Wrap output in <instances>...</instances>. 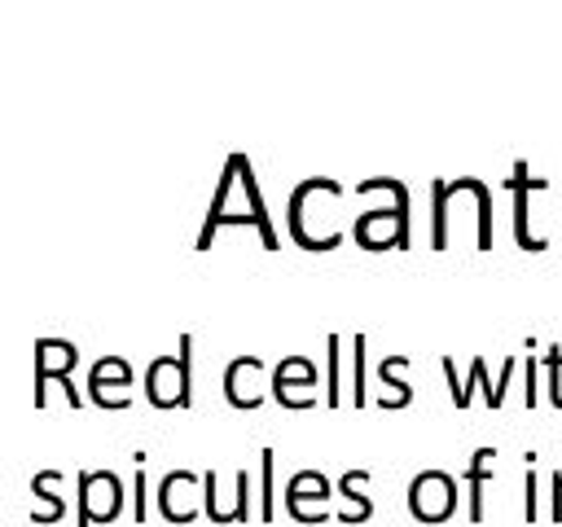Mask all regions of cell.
Masks as SVG:
<instances>
[{
    "label": "cell",
    "mask_w": 562,
    "mask_h": 527,
    "mask_svg": "<svg viewBox=\"0 0 562 527\" xmlns=\"http://www.w3.org/2000/svg\"><path fill=\"white\" fill-rule=\"evenodd\" d=\"M382 184L395 193L391 206L378 211H360L351 224V242L360 250H408L413 242V224H408V184L395 176H382Z\"/></svg>",
    "instance_id": "obj_1"
},
{
    "label": "cell",
    "mask_w": 562,
    "mask_h": 527,
    "mask_svg": "<svg viewBox=\"0 0 562 527\" xmlns=\"http://www.w3.org/2000/svg\"><path fill=\"white\" fill-rule=\"evenodd\" d=\"M145 400L154 408H189L193 404V334H180L171 356H154L149 360Z\"/></svg>",
    "instance_id": "obj_2"
},
{
    "label": "cell",
    "mask_w": 562,
    "mask_h": 527,
    "mask_svg": "<svg viewBox=\"0 0 562 527\" xmlns=\"http://www.w3.org/2000/svg\"><path fill=\"white\" fill-rule=\"evenodd\" d=\"M79 527H97V523H114L123 514V479L114 470H79Z\"/></svg>",
    "instance_id": "obj_3"
},
{
    "label": "cell",
    "mask_w": 562,
    "mask_h": 527,
    "mask_svg": "<svg viewBox=\"0 0 562 527\" xmlns=\"http://www.w3.org/2000/svg\"><path fill=\"white\" fill-rule=\"evenodd\" d=\"M457 496L461 487L448 470H422L408 483V514L417 523H448L457 514Z\"/></svg>",
    "instance_id": "obj_4"
},
{
    "label": "cell",
    "mask_w": 562,
    "mask_h": 527,
    "mask_svg": "<svg viewBox=\"0 0 562 527\" xmlns=\"http://www.w3.org/2000/svg\"><path fill=\"white\" fill-rule=\"evenodd\" d=\"M132 382H136V373H132V365L123 356H101L88 369V400L101 404L105 413H119V408L132 404V391H127Z\"/></svg>",
    "instance_id": "obj_5"
},
{
    "label": "cell",
    "mask_w": 562,
    "mask_h": 527,
    "mask_svg": "<svg viewBox=\"0 0 562 527\" xmlns=\"http://www.w3.org/2000/svg\"><path fill=\"white\" fill-rule=\"evenodd\" d=\"M268 386L281 408H312L316 404V365L307 356H285Z\"/></svg>",
    "instance_id": "obj_6"
},
{
    "label": "cell",
    "mask_w": 562,
    "mask_h": 527,
    "mask_svg": "<svg viewBox=\"0 0 562 527\" xmlns=\"http://www.w3.org/2000/svg\"><path fill=\"white\" fill-rule=\"evenodd\" d=\"M549 180L544 176H531V167H527V158H518L514 167H509V193H514V242L522 246V250H544V237H536L531 233V193L536 189H544Z\"/></svg>",
    "instance_id": "obj_7"
},
{
    "label": "cell",
    "mask_w": 562,
    "mask_h": 527,
    "mask_svg": "<svg viewBox=\"0 0 562 527\" xmlns=\"http://www.w3.org/2000/svg\"><path fill=\"white\" fill-rule=\"evenodd\" d=\"M329 496H334V483H329L321 470H299V474L285 483V509H290V518H299V523H321Z\"/></svg>",
    "instance_id": "obj_8"
},
{
    "label": "cell",
    "mask_w": 562,
    "mask_h": 527,
    "mask_svg": "<svg viewBox=\"0 0 562 527\" xmlns=\"http://www.w3.org/2000/svg\"><path fill=\"white\" fill-rule=\"evenodd\" d=\"M75 360H79V347L70 338H35V408L48 404V378L57 373L66 382Z\"/></svg>",
    "instance_id": "obj_9"
},
{
    "label": "cell",
    "mask_w": 562,
    "mask_h": 527,
    "mask_svg": "<svg viewBox=\"0 0 562 527\" xmlns=\"http://www.w3.org/2000/svg\"><path fill=\"white\" fill-rule=\"evenodd\" d=\"M233 184H237V171L224 162V176H220V189H215V198H211V211H206V220H202V228H198V242H193V250H211L215 246V233L224 228V224H250L255 228V215L250 211H228V193H233Z\"/></svg>",
    "instance_id": "obj_10"
},
{
    "label": "cell",
    "mask_w": 562,
    "mask_h": 527,
    "mask_svg": "<svg viewBox=\"0 0 562 527\" xmlns=\"http://www.w3.org/2000/svg\"><path fill=\"white\" fill-rule=\"evenodd\" d=\"M198 487H202V479L193 470H167L158 483V514L167 523H193L198 518V505H193Z\"/></svg>",
    "instance_id": "obj_11"
},
{
    "label": "cell",
    "mask_w": 562,
    "mask_h": 527,
    "mask_svg": "<svg viewBox=\"0 0 562 527\" xmlns=\"http://www.w3.org/2000/svg\"><path fill=\"white\" fill-rule=\"evenodd\" d=\"M259 373H263V360H259V356H237V360H228V369H224V400H228L233 408L255 413V408L263 404V391L255 386Z\"/></svg>",
    "instance_id": "obj_12"
},
{
    "label": "cell",
    "mask_w": 562,
    "mask_h": 527,
    "mask_svg": "<svg viewBox=\"0 0 562 527\" xmlns=\"http://www.w3.org/2000/svg\"><path fill=\"white\" fill-rule=\"evenodd\" d=\"M228 167L237 171V184H241L246 211L255 215V228H259L263 250H277V228H272V220H268V211H263V193H259V180H255V171H250V158H246V154H228Z\"/></svg>",
    "instance_id": "obj_13"
},
{
    "label": "cell",
    "mask_w": 562,
    "mask_h": 527,
    "mask_svg": "<svg viewBox=\"0 0 562 527\" xmlns=\"http://www.w3.org/2000/svg\"><path fill=\"white\" fill-rule=\"evenodd\" d=\"M404 369H408V356H400V351H391V356L378 360V382L386 386V391L378 395L382 408H404V404L413 400V386L404 382Z\"/></svg>",
    "instance_id": "obj_14"
},
{
    "label": "cell",
    "mask_w": 562,
    "mask_h": 527,
    "mask_svg": "<svg viewBox=\"0 0 562 527\" xmlns=\"http://www.w3.org/2000/svg\"><path fill=\"white\" fill-rule=\"evenodd\" d=\"M334 487H338V496H342L338 523H364V518L373 514V501L364 496V487H369V470H347Z\"/></svg>",
    "instance_id": "obj_15"
},
{
    "label": "cell",
    "mask_w": 562,
    "mask_h": 527,
    "mask_svg": "<svg viewBox=\"0 0 562 527\" xmlns=\"http://www.w3.org/2000/svg\"><path fill=\"white\" fill-rule=\"evenodd\" d=\"M61 483V474L57 470H40L35 479H31V496L35 501H44L40 509H31V523H61L66 518V496L61 492H53Z\"/></svg>",
    "instance_id": "obj_16"
},
{
    "label": "cell",
    "mask_w": 562,
    "mask_h": 527,
    "mask_svg": "<svg viewBox=\"0 0 562 527\" xmlns=\"http://www.w3.org/2000/svg\"><path fill=\"white\" fill-rule=\"evenodd\" d=\"M492 457L496 448H474L470 452V474H465V496H470V523H483V483L492 474Z\"/></svg>",
    "instance_id": "obj_17"
},
{
    "label": "cell",
    "mask_w": 562,
    "mask_h": 527,
    "mask_svg": "<svg viewBox=\"0 0 562 527\" xmlns=\"http://www.w3.org/2000/svg\"><path fill=\"white\" fill-rule=\"evenodd\" d=\"M448 193H474L479 198V250H492V193L479 176H457L448 180Z\"/></svg>",
    "instance_id": "obj_18"
},
{
    "label": "cell",
    "mask_w": 562,
    "mask_h": 527,
    "mask_svg": "<svg viewBox=\"0 0 562 527\" xmlns=\"http://www.w3.org/2000/svg\"><path fill=\"white\" fill-rule=\"evenodd\" d=\"M448 180L430 184V250H448Z\"/></svg>",
    "instance_id": "obj_19"
},
{
    "label": "cell",
    "mask_w": 562,
    "mask_h": 527,
    "mask_svg": "<svg viewBox=\"0 0 562 527\" xmlns=\"http://www.w3.org/2000/svg\"><path fill=\"white\" fill-rule=\"evenodd\" d=\"M325 356H329V369H325V404L338 408L342 404V334H329L325 338Z\"/></svg>",
    "instance_id": "obj_20"
},
{
    "label": "cell",
    "mask_w": 562,
    "mask_h": 527,
    "mask_svg": "<svg viewBox=\"0 0 562 527\" xmlns=\"http://www.w3.org/2000/svg\"><path fill=\"white\" fill-rule=\"evenodd\" d=\"M272 466H277V448L259 452V518L272 523L277 518V483H272Z\"/></svg>",
    "instance_id": "obj_21"
},
{
    "label": "cell",
    "mask_w": 562,
    "mask_h": 527,
    "mask_svg": "<svg viewBox=\"0 0 562 527\" xmlns=\"http://www.w3.org/2000/svg\"><path fill=\"white\" fill-rule=\"evenodd\" d=\"M351 404L364 408L369 391H364V334H351Z\"/></svg>",
    "instance_id": "obj_22"
},
{
    "label": "cell",
    "mask_w": 562,
    "mask_h": 527,
    "mask_svg": "<svg viewBox=\"0 0 562 527\" xmlns=\"http://www.w3.org/2000/svg\"><path fill=\"white\" fill-rule=\"evenodd\" d=\"M250 496H255V492H250V474L237 470V474H233V523H246V518H250Z\"/></svg>",
    "instance_id": "obj_23"
},
{
    "label": "cell",
    "mask_w": 562,
    "mask_h": 527,
    "mask_svg": "<svg viewBox=\"0 0 562 527\" xmlns=\"http://www.w3.org/2000/svg\"><path fill=\"white\" fill-rule=\"evenodd\" d=\"M544 369H549V404L562 408V347L558 343L544 351Z\"/></svg>",
    "instance_id": "obj_24"
},
{
    "label": "cell",
    "mask_w": 562,
    "mask_h": 527,
    "mask_svg": "<svg viewBox=\"0 0 562 527\" xmlns=\"http://www.w3.org/2000/svg\"><path fill=\"white\" fill-rule=\"evenodd\" d=\"M527 492H522V518L527 523H536L540 514H536V487H540V479H536V452H527V483H522Z\"/></svg>",
    "instance_id": "obj_25"
},
{
    "label": "cell",
    "mask_w": 562,
    "mask_h": 527,
    "mask_svg": "<svg viewBox=\"0 0 562 527\" xmlns=\"http://www.w3.org/2000/svg\"><path fill=\"white\" fill-rule=\"evenodd\" d=\"M514 365H518L514 356L501 365V378H496V386H492V395H487V408H501V404H505V386H509V378H514Z\"/></svg>",
    "instance_id": "obj_26"
},
{
    "label": "cell",
    "mask_w": 562,
    "mask_h": 527,
    "mask_svg": "<svg viewBox=\"0 0 562 527\" xmlns=\"http://www.w3.org/2000/svg\"><path fill=\"white\" fill-rule=\"evenodd\" d=\"M132 461H136V483L132 487H136V523H140L145 518V452H136Z\"/></svg>",
    "instance_id": "obj_27"
},
{
    "label": "cell",
    "mask_w": 562,
    "mask_h": 527,
    "mask_svg": "<svg viewBox=\"0 0 562 527\" xmlns=\"http://www.w3.org/2000/svg\"><path fill=\"white\" fill-rule=\"evenodd\" d=\"M483 356H474V365H470V378H465V391H461V404L457 408H470V386H483Z\"/></svg>",
    "instance_id": "obj_28"
},
{
    "label": "cell",
    "mask_w": 562,
    "mask_h": 527,
    "mask_svg": "<svg viewBox=\"0 0 562 527\" xmlns=\"http://www.w3.org/2000/svg\"><path fill=\"white\" fill-rule=\"evenodd\" d=\"M522 369H527V391H522V404H527V408H536V404H540V391H536V360L527 356V360H522Z\"/></svg>",
    "instance_id": "obj_29"
},
{
    "label": "cell",
    "mask_w": 562,
    "mask_h": 527,
    "mask_svg": "<svg viewBox=\"0 0 562 527\" xmlns=\"http://www.w3.org/2000/svg\"><path fill=\"white\" fill-rule=\"evenodd\" d=\"M553 492H549V514H553V523H562V470H553V483H549Z\"/></svg>",
    "instance_id": "obj_30"
},
{
    "label": "cell",
    "mask_w": 562,
    "mask_h": 527,
    "mask_svg": "<svg viewBox=\"0 0 562 527\" xmlns=\"http://www.w3.org/2000/svg\"><path fill=\"white\" fill-rule=\"evenodd\" d=\"M439 365H443V373H448V391H452V408H457V404H461V391H465V386L457 382V369H452V356H443Z\"/></svg>",
    "instance_id": "obj_31"
}]
</instances>
